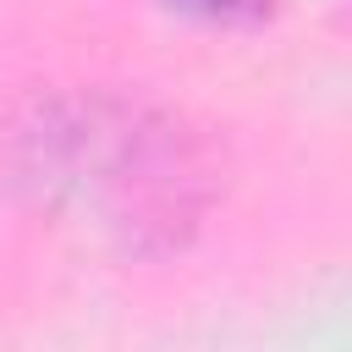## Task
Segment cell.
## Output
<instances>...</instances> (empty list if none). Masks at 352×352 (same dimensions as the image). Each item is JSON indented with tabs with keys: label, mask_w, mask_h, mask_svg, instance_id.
I'll return each mask as SVG.
<instances>
[{
	"label": "cell",
	"mask_w": 352,
	"mask_h": 352,
	"mask_svg": "<svg viewBox=\"0 0 352 352\" xmlns=\"http://www.w3.org/2000/svg\"><path fill=\"white\" fill-rule=\"evenodd\" d=\"M11 176L132 253L182 248L220 187L209 143L182 116L99 88L33 99L11 126Z\"/></svg>",
	"instance_id": "6da1fadb"
},
{
	"label": "cell",
	"mask_w": 352,
	"mask_h": 352,
	"mask_svg": "<svg viewBox=\"0 0 352 352\" xmlns=\"http://www.w3.org/2000/svg\"><path fill=\"white\" fill-rule=\"evenodd\" d=\"M165 6L204 16V22H258V16H270V0H165Z\"/></svg>",
	"instance_id": "7a4b0ae2"
}]
</instances>
